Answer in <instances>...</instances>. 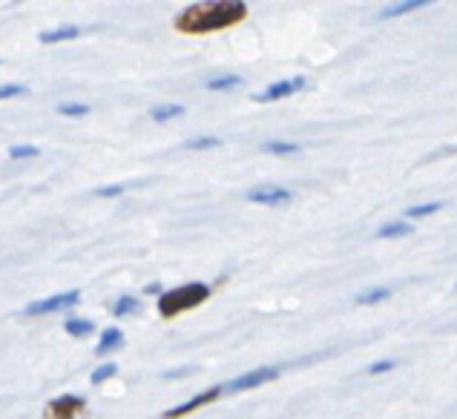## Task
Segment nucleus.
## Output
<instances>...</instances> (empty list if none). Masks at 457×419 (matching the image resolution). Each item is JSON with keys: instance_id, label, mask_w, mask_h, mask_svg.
<instances>
[{"instance_id": "obj_1", "label": "nucleus", "mask_w": 457, "mask_h": 419, "mask_svg": "<svg viewBox=\"0 0 457 419\" xmlns=\"http://www.w3.org/2000/svg\"><path fill=\"white\" fill-rule=\"evenodd\" d=\"M247 15V4L242 0H207V4H193L179 12L176 29L185 35H207L228 29L233 23H242Z\"/></svg>"}, {"instance_id": "obj_2", "label": "nucleus", "mask_w": 457, "mask_h": 419, "mask_svg": "<svg viewBox=\"0 0 457 419\" xmlns=\"http://www.w3.org/2000/svg\"><path fill=\"white\" fill-rule=\"evenodd\" d=\"M204 299H211V287L202 284V282H190V284H181L176 291H167L159 296V313L164 319H173L179 313L199 308Z\"/></svg>"}, {"instance_id": "obj_3", "label": "nucleus", "mask_w": 457, "mask_h": 419, "mask_svg": "<svg viewBox=\"0 0 457 419\" xmlns=\"http://www.w3.org/2000/svg\"><path fill=\"white\" fill-rule=\"evenodd\" d=\"M245 199L247 201H253V204H265V207H279V204H288L294 195L291 190H285V187H277V185H259V187H251L245 193Z\"/></svg>"}, {"instance_id": "obj_4", "label": "nucleus", "mask_w": 457, "mask_h": 419, "mask_svg": "<svg viewBox=\"0 0 457 419\" xmlns=\"http://www.w3.org/2000/svg\"><path fill=\"white\" fill-rule=\"evenodd\" d=\"M87 399L84 397H75V394H63L55 402L46 405V419H75V414L84 411Z\"/></svg>"}, {"instance_id": "obj_5", "label": "nucleus", "mask_w": 457, "mask_h": 419, "mask_svg": "<svg viewBox=\"0 0 457 419\" xmlns=\"http://www.w3.org/2000/svg\"><path fill=\"white\" fill-rule=\"evenodd\" d=\"M279 376V368H256L251 374H245L239 379H233V382L225 385V390H230V394H237V390H251V388H259L265 382H273V379Z\"/></svg>"}, {"instance_id": "obj_6", "label": "nucleus", "mask_w": 457, "mask_h": 419, "mask_svg": "<svg viewBox=\"0 0 457 419\" xmlns=\"http://www.w3.org/2000/svg\"><path fill=\"white\" fill-rule=\"evenodd\" d=\"M308 86V81L303 75L299 78H291V81H279V84H273V86H268L265 93H259V95H253V101L256 103H270V101H279V98H288V95H294V93H299V89H305Z\"/></svg>"}, {"instance_id": "obj_7", "label": "nucleus", "mask_w": 457, "mask_h": 419, "mask_svg": "<svg viewBox=\"0 0 457 419\" xmlns=\"http://www.w3.org/2000/svg\"><path fill=\"white\" fill-rule=\"evenodd\" d=\"M78 299H81V293H78V291L61 293V296H49V299H44V302L29 305V308H26V313H29V316H44V313H55V310L78 305Z\"/></svg>"}, {"instance_id": "obj_8", "label": "nucleus", "mask_w": 457, "mask_h": 419, "mask_svg": "<svg viewBox=\"0 0 457 419\" xmlns=\"http://www.w3.org/2000/svg\"><path fill=\"white\" fill-rule=\"evenodd\" d=\"M225 388H207L204 394H199V397H193V399H187L185 405H179V408H170V411H164L162 416L164 419H185L187 414H193V411H199L202 405H211L213 399H219V394Z\"/></svg>"}, {"instance_id": "obj_9", "label": "nucleus", "mask_w": 457, "mask_h": 419, "mask_svg": "<svg viewBox=\"0 0 457 419\" xmlns=\"http://www.w3.org/2000/svg\"><path fill=\"white\" fill-rule=\"evenodd\" d=\"M428 6V0H403V4H391L380 9V18H400V15H409V12H417Z\"/></svg>"}, {"instance_id": "obj_10", "label": "nucleus", "mask_w": 457, "mask_h": 419, "mask_svg": "<svg viewBox=\"0 0 457 419\" xmlns=\"http://www.w3.org/2000/svg\"><path fill=\"white\" fill-rule=\"evenodd\" d=\"M81 35V26H58L41 35V44H61V41H75Z\"/></svg>"}, {"instance_id": "obj_11", "label": "nucleus", "mask_w": 457, "mask_h": 419, "mask_svg": "<svg viewBox=\"0 0 457 419\" xmlns=\"http://www.w3.org/2000/svg\"><path fill=\"white\" fill-rule=\"evenodd\" d=\"M121 345H124V333L119 331V327H107L104 336H101V345L96 348V353H98V357H104V353H110V350L121 348Z\"/></svg>"}, {"instance_id": "obj_12", "label": "nucleus", "mask_w": 457, "mask_h": 419, "mask_svg": "<svg viewBox=\"0 0 457 419\" xmlns=\"http://www.w3.org/2000/svg\"><path fill=\"white\" fill-rule=\"evenodd\" d=\"M237 86H242V75H216L207 81V89H213V93H228Z\"/></svg>"}, {"instance_id": "obj_13", "label": "nucleus", "mask_w": 457, "mask_h": 419, "mask_svg": "<svg viewBox=\"0 0 457 419\" xmlns=\"http://www.w3.org/2000/svg\"><path fill=\"white\" fill-rule=\"evenodd\" d=\"M150 115H153V121H170V118H176V115H185V107H181V103H162V107H155Z\"/></svg>"}, {"instance_id": "obj_14", "label": "nucleus", "mask_w": 457, "mask_h": 419, "mask_svg": "<svg viewBox=\"0 0 457 419\" xmlns=\"http://www.w3.org/2000/svg\"><path fill=\"white\" fill-rule=\"evenodd\" d=\"M262 150L270 152V155H294V152H299V144H291V141H265Z\"/></svg>"}, {"instance_id": "obj_15", "label": "nucleus", "mask_w": 457, "mask_h": 419, "mask_svg": "<svg viewBox=\"0 0 457 419\" xmlns=\"http://www.w3.org/2000/svg\"><path fill=\"white\" fill-rule=\"evenodd\" d=\"M409 233H411V227L406 225V221H395V225H386V227L377 230L380 239H400V235H409Z\"/></svg>"}, {"instance_id": "obj_16", "label": "nucleus", "mask_w": 457, "mask_h": 419, "mask_svg": "<svg viewBox=\"0 0 457 419\" xmlns=\"http://www.w3.org/2000/svg\"><path fill=\"white\" fill-rule=\"evenodd\" d=\"M141 310V302H138V299H133V296H124L121 299V302L119 305H115V316H119V319H124V316H133V313H138Z\"/></svg>"}, {"instance_id": "obj_17", "label": "nucleus", "mask_w": 457, "mask_h": 419, "mask_svg": "<svg viewBox=\"0 0 457 419\" xmlns=\"http://www.w3.org/2000/svg\"><path fill=\"white\" fill-rule=\"evenodd\" d=\"M388 287H374V291H365L357 296V302L360 305H374V302H383V299H388Z\"/></svg>"}, {"instance_id": "obj_18", "label": "nucleus", "mask_w": 457, "mask_h": 419, "mask_svg": "<svg viewBox=\"0 0 457 419\" xmlns=\"http://www.w3.org/2000/svg\"><path fill=\"white\" fill-rule=\"evenodd\" d=\"M67 333L70 336H89V333H93V322H87V319H67Z\"/></svg>"}, {"instance_id": "obj_19", "label": "nucleus", "mask_w": 457, "mask_h": 419, "mask_svg": "<svg viewBox=\"0 0 457 419\" xmlns=\"http://www.w3.org/2000/svg\"><path fill=\"white\" fill-rule=\"evenodd\" d=\"M443 204L440 201H432V204H417V207H409L406 210V216L409 218H420V216H432V213H437Z\"/></svg>"}, {"instance_id": "obj_20", "label": "nucleus", "mask_w": 457, "mask_h": 419, "mask_svg": "<svg viewBox=\"0 0 457 419\" xmlns=\"http://www.w3.org/2000/svg\"><path fill=\"white\" fill-rule=\"evenodd\" d=\"M187 150H213V147H221V138H213V136H204V138H195V141H187L185 144Z\"/></svg>"}, {"instance_id": "obj_21", "label": "nucleus", "mask_w": 457, "mask_h": 419, "mask_svg": "<svg viewBox=\"0 0 457 419\" xmlns=\"http://www.w3.org/2000/svg\"><path fill=\"white\" fill-rule=\"evenodd\" d=\"M58 112L61 115H70V118H81V115L89 112V107H87V103H61Z\"/></svg>"}, {"instance_id": "obj_22", "label": "nucleus", "mask_w": 457, "mask_h": 419, "mask_svg": "<svg viewBox=\"0 0 457 419\" xmlns=\"http://www.w3.org/2000/svg\"><path fill=\"white\" fill-rule=\"evenodd\" d=\"M115 371H119V365L107 362V365H104V368H98V371L93 374V385H101V382H107L110 376H115Z\"/></svg>"}, {"instance_id": "obj_23", "label": "nucleus", "mask_w": 457, "mask_h": 419, "mask_svg": "<svg viewBox=\"0 0 457 419\" xmlns=\"http://www.w3.org/2000/svg\"><path fill=\"white\" fill-rule=\"evenodd\" d=\"M37 152H41L37 147H23V144H21V147H12L9 150V159H35Z\"/></svg>"}, {"instance_id": "obj_24", "label": "nucleus", "mask_w": 457, "mask_h": 419, "mask_svg": "<svg viewBox=\"0 0 457 419\" xmlns=\"http://www.w3.org/2000/svg\"><path fill=\"white\" fill-rule=\"evenodd\" d=\"M124 193V185H112V187H101L96 190V195H101V199H115V195Z\"/></svg>"}, {"instance_id": "obj_25", "label": "nucleus", "mask_w": 457, "mask_h": 419, "mask_svg": "<svg viewBox=\"0 0 457 419\" xmlns=\"http://www.w3.org/2000/svg\"><path fill=\"white\" fill-rule=\"evenodd\" d=\"M23 93H26V86H18V84H15V86H9V84H6L4 89H0V98H15V95H23Z\"/></svg>"}, {"instance_id": "obj_26", "label": "nucleus", "mask_w": 457, "mask_h": 419, "mask_svg": "<svg viewBox=\"0 0 457 419\" xmlns=\"http://www.w3.org/2000/svg\"><path fill=\"white\" fill-rule=\"evenodd\" d=\"M391 368H395V362H391V359H386V362H374L371 368H369V374H386V371H391Z\"/></svg>"}, {"instance_id": "obj_27", "label": "nucleus", "mask_w": 457, "mask_h": 419, "mask_svg": "<svg viewBox=\"0 0 457 419\" xmlns=\"http://www.w3.org/2000/svg\"><path fill=\"white\" fill-rule=\"evenodd\" d=\"M145 291H147V293H162V287H159V284H147Z\"/></svg>"}]
</instances>
